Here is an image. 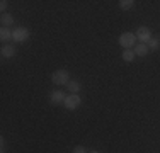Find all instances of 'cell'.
<instances>
[{"instance_id": "obj_12", "label": "cell", "mask_w": 160, "mask_h": 153, "mask_svg": "<svg viewBox=\"0 0 160 153\" xmlns=\"http://www.w3.org/2000/svg\"><path fill=\"white\" fill-rule=\"evenodd\" d=\"M135 56L136 55H135V51H133V49H124V51H123V60L128 61V63L135 60Z\"/></svg>"}, {"instance_id": "obj_4", "label": "cell", "mask_w": 160, "mask_h": 153, "mask_svg": "<svg viewBox=\"0 0 160 153\" xmlns=\"http://www.w3.org/2000/svg\"><path fill=\"white\" fill-rule=\"evenodd\" d=\"M28 39H29V31L26 27H17L14 31V41L16 43H24Z\"/></svg>"}, {"instance_id": "obj_10", "label": "cell", "mask_w": 160, "mask_h": 153, "mask_svg": "<svg viewBox=\"0 0 160 153\" xmlns=\"http://www.w3.org/2000/svg\"><path fill=\"white\" fill-rule=\"evenodd\" d=\"M0 22H2L3 27H7V26H12L14 24V17L10 14H2V17H0Z\"/></svg>"}, {"instance_id": "obj_6", "label": "cell", "mask_w": 160, "mask_h": 153, "mask_svg": "<svg viewBox=\"0 0 160 153\" xmlns=\"http://www.w3.org/2000/svg\"><path fill=\"white\" fill-rule=\"evenodd\" d=\"M65 99H67V95H65V92H62V90H55L49 95V102H51V104H63Z\"/></svg>"}, {"instance_id": "obj_11", "label": "cell", "mask_w": 160, "mask_h": 153, "mask_svg": "<svg viewBox=\"0 0 160 153\" xmlns=\"http://www.w3.org/2000/svg\"><path fill=\"white\" fill-rule=\"evenodd\" d=\"M67 89L72 92V94H77V92L80 90V83L75 82V80H70V82L67 83Z\"/></svg>"}, {"instance_id": "obj_8", "label": "cell", "mask_w": 160, "mask_h": 153, "mask_svg": "<svg viewBox=\"0 0 160 153\" xmlns=\"http://www.w3.org/2000/svg\"><path fill=\"white\" fill-rule=\"evenodd\" d=\"M14 39V31L7 29V27H2L0 29V41L2 43H7V41Z\"/></svg>"}, {"instance_id": "obj_13", "label": "cell", "mask_w": 160, "mask_h": 153, "mask_svg": "<svg viewBox=\"0 0 160 153\" xmlns=\"http://www.w3.org/2000/svg\"><path fill=\"white\" fill-rule=\"evenodd\" d=\"M135 7V2L133 0H121L119 2V9H123V10H129V9H133Z\"/></svg>"}, {"instance_id": "obj_1", "label": "cell", "mask_w": 160, "mask_h": 153, "mask_svg": "<svg viewBox=\"0 0 160 153\" xmlns=\"http://www.w3.org/2000/svg\"><path fill=\"white\" fill-rule=\"evenodd\" d=\"M119 44L123 46L124 49H131L136 46V34L133 32H124L119 36Z\"/></svg>"}, {"instance_id": "obj_16", "label": "cell", "mask_w": 160, "mask_h": 153, "mask_svg": "<svg viewBox=\"0 0 160 153\" xmlns=\"http://www.w3.org/2000/svg\"><path fill=\"white\" fill-rule=\"evenodd\" d=\"M7 5H9V2H7V0H2V2H0V9H2V12L7 9Z\"/></svg>"}, {"instance_id": "obj_7", "label": "cell", "mask_w": 160, "mask_h": 153, "mask_svg": "<svg viewBox=\"0 0 160 153\" xmlns=\"http://www.w3.org/2000/svg\"><path fill=\"white\" fill-rule=\"evenodd\" d=\"M0 55L3 56V58H12L14 55H16V48L10 44H3L2 49H0Z\"/></svg>"}, {"instance_id": "obj_5", "label": "cell", "mask_w": 160, "mask_h": 153, "mask_svg": "<svg viewBox=\"0 0 160 153\" xmlns=\"http://www.w3.org/2000/svg\"><path fill=\"white\" fill-rule=\"evenodd\" d=\"M136 37H138L142 43L147 44L148 41L152 39V34H150V29L147 27V26H142V27H138V31H136Z\"/></svg>"}, {"instance_id": "obj_17", "label": "cell", "mask_w": 160, "mask_h": 153, "mask_svg": "<svg viewBox=\"0 0 160 153\" xmlns=\"http://www.w3.org/2000/svg\"><path fill=\"white\" fill-rule=\"evenodd\" d=\"M90 153H99V151H90Z\"/></svg>"}, {"instance_id": "obj_9", "label": "cell", "mask_w": 160, "mask_h": 153, "mask_svg": "<svg viewBox=\"0 0 160 153\" xmlns=\"http://www.w3.org/2000/svg\"><path fill=\"white\" fill-rule=\"evenodd\" d=\"M133 51H135V55H136V56H145V55L148 53V46L145 44V43H142V44H136Z\"/></svg>"}, {"instance_id": "obj_14", "label": "cell", "mask_w": 160, "mask_h": 153, "mask_svg": "<svg viewBox=\"0 0 160 153\" xmlns=\"http://www.w3.org/2000/svg\"><path fill=\"white\" fill-rule=\"evenodd\" d=\"M160 48V41L158 39H150L148 41V49H158Z\"/></svg>"}, {"instance_id": "obj_15", "label": "cell", "mask_w": 160, "mask_h": 153, "mask_svg": "<svg viewBox=\"0 0 160 153\" xmlns=\"http://www.w3.org/2000/svg\"><path fill=\"white\" fill-rule=\"evenodd\" d=\"M73 153H87V151H85V148H83V146H75Z\"/></svg>"}, {"instance_id": "obj_2", "label": "cell", "mask_w": 160, "mask_h": 153, "mask_svg": "<svg viewBox=\"0 0 160 153\" xmlns=\"http://www.w3.org/2000/svg\"><path fill=\"white\" fill-rule=\"evenodd\" d=\"M51 82L55 85H67L70 82V75H68L67 70H56L55 73L51 75Z\"/></svg>"}, {"instance_id": "obj_3", "label": "cell", "mask_w": 160, "mask_h": 153, "mask_svg": "<svg viewBox=\"0 0 160 153\" xmlns=\"http://www.w3.org/2000/svg\"><path fill=\"white\" fill-rule=\"evenodd\" d=\"M80 102H82V99L78 97L77 94H72V95H68L67 99H65V107H67L68 111H73V109H77V107L80 106Z\"/></svg>"}]
</instances>
